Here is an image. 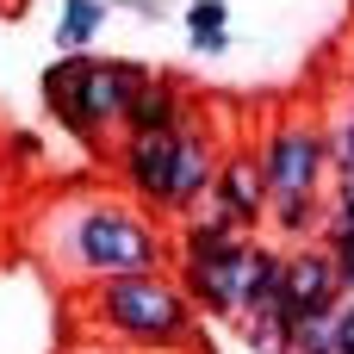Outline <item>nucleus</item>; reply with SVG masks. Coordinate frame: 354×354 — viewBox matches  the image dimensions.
<instances>
[{"label":"nucleus","instance_id":"f257e3e1","mask_svg":"<svg viewBox=\"0 0 354 354\" xmlns=\"http://www.w3.org/2000/svg\"><path fill=\"white\" fill-rule=\"evenodd\" d=\"M31 249L56 280H75V286H100V280H124V274H168L174 268L168 224L137 212L124 193H93V187L56 193L37 212Z\"/></svg>","mask_w":354,"mask_h":354},{"label":"nucleus","instance_id":"f03ea898","mask_svg":"<svg viewBox=\"0 0 354 354\" xmlns=\"http://www.w3.org/2000/svg\"><path fill=\"white\" fill-rule=\"evenodd\" d=\"M224 149H230V137L218 131V112L205 106L180 131H162V137H112L106 162H112V180L124 187V199L137 212H149L156 224L174 230V224H187V218L205 212Z\"/></svg>","mask_w":354,"mask_h":354},{"label":"nucleus","instance_id":"7ed1b4c3","mask_svg":"<svg viewBox=\"0 0 354 354\" xmlns=\"http://www.w3.org/2000/svg\"><path fill=\"white\" fill-rule=\"evenodd\" d=\"M81 324L93 330V342H118L137 354H212L205 317L193 311L174 268L81 286Z\"/></svg>","mask_w":354,"mask_h":354},{"label":"nucleus","instance_id":"20e7f679","mask_svg":"<svg viewBox=\"0 0 354 354\" xmlns=\"http://www.w3.org/2000/svg\"><path fill=\"white\" fill-rule=\"evenodd\" d=\"M149 75L156 68L143 56H93V50H81V56H56L44 68L37 93H44V112H50V124L62 137H75L81 149H100V143H112L124 131V112L149 87Z\"/></svg>","mask_w":354,"mask_h":354},{"label":"nucleus","instance_id":"39448f33","mask_svg":"<svg viewBox=\"0 0 354 354\" xmlns=\"http://www.w3.org/2000/svg\"><path fill=\"white\" fill-rule=\"evenodd\" d=\"M255 149H261L268 205L274 199H317V193H330V131L317 118L280 112V118L261 124Z\"/></svg>","mask_w":354,"mask_h":354},{"label":"nucleus","instance_id":"423d86ee","mask_svg":"<svg viewBox=\"0 0 354 354\" xmlns=\"http://www.w3.org/2000/svg\"><path fill=\"white\" fill-rule=\"evenodd\" d=\"M205 218L230 224L236 236H268V180H261V149L249 137H230L212 199H205Z\"/></svg>","mask_w":354,"mask_h":354},{"label":"nucleus","instance_id":"0eeeda50","mask_svg":"<svg viewBox=\"0 0 354 354\" xmlns=\"http://www.w3.org/2000/svg\"><path fill=\"white\" fill-rule=\"evenodd\" d=\"M249 261H255V236H236L230 249L218 255H199V261H180L174 280L187 286L193 311L212 317V324H243V292H249Z\"/></svg>","mask_w":354,"mask_h":354},{"label":"nucleus","instance_id":"6e6552de","mask_svg":"<svg viewBox=\"0 0 354 354\" xmlns=\"http://www.w3.org/2000/svg\"><path fill=\"white\" fill-rule=\"evenodd\" d=\"M342 305V280H336V255L324 243H299L286 249V280H280V317L286 324H311L330 317Z\"/></svg>","mask_w":354,"mask_h":354},{"label":"nucleus","instance_id":"1a4fd4ad","mask_svg":"<svg viewBox=\"0 0 354 354\" xmlns=\"http://www.w3.org/2000/svg\"><path fill=\"white\" fill-rule=\"evenodd\" d=\"M199 112H205V100H199L180 75L156 68V75H149V87L131 100V112H124V131H118V137H162V131L193 124Z\"/></svg>","mask_w":354,"mask_h":354},{"label":"nucleus","instance_id":"9d476101","mask_svg":"<svg viewBox=\"0 0 354 354\" xmlns=\"http://www.w3.org/2000/svg\"><path fill=\"white\" fill-rule=\"evenodd\" d=\"M106 19H112V0H62V12H56V56L93 50V37L106 31Z\"/></svg>","mask_w":354,"mask_h":354},{"label":"nucleus","instance_id":"9b49d317","mask_svg":"<svg viewBox=\"0 0 354 354\" xmlns=\"http://www.w3.org/2000/svg\"><path fill=\"white\" fill-rule=\"evenodd\" d=\"M187 44L199 56H224L230 50V0H187Z\"/></svg>","mask_w":354,"mask_h":354},{"label":"nucleus","instance_id":"f8f14e48","mask_svg":"<svg viewBox=\"0 0 354 354\" xmlns=\"http://www.w3.org/2000/svg\"><path fill=\"white\" fill-rule=\"evenodd\" d=\"M330 131V180H354V100L336 112V124H324Z\"/></svg>","mask_w":354,"mask_h":354},{"label":"nucleus","instance_id":"ddd939ff","mask_svg":"<svg viewBox=\"0 0 354 354\" xmlns=\"http://www.w3.org/2000/svg\"><path fill=\"white\" fill-rule=\"evenodd\" d=\"M243 348L249 354H292V324L286 317H255V324H243Z\"/></svg>","mask_w":354,"mask_h":354},{"label":"nucleus","instance_id":"4468645a","mask_svg":"<svg viewBox=\"0 0 354 354\" xmlns=\"http://www.w3.org/2000/svg\"><path fill=\"white\" fill-rule=\"evenodd\" d=\"M336 236H354V180H330V218L317 243H336Z\"/></svg>","mask_w":354,"mask_h":354},{"label":"nucleus","instance_id":"2eb2a0df","mask_svg":"<svg viewBox=\"0 0 354 354\" xmlns=\"http://www.w3.org/2000/svg\"><path fill=\"white\" fill-rule=\"evenodd\" d=\"M292 354H336V311L311 317V324H292Z\"/></svg>","mask_w":354,"mask_h":354},{"label":"nucleus","instance_id":"dca6fc26","mask_svg":"<svg viewBox=\"0 0 354 354\" xmlns=\"http://www.w3.org/2000/svg\"><path fill=\"white\" fill-rule=\"evenodd\" d=\"M330 255H336V280H342V299H354V236H336V243H324Z\"/></svg>","mask_w":354,"mask_h":354},{"label":"nucleus","instance_id":"f3484780","mask_svg":"<svg viewBox=\"0 0 354 354\" xmlns=\"http://www.w3.org/2000/svg\"><path fill=\"white\" fill-rule=\"evenodd\" d=\"M6 149L19 156V168H31V162H44V143H37V131H12V137H6Z\"/></svg>","mask_w":354,"mask_h":354},{"label":"nucleus","instance_id":"a211bd4d","mask_svg":"<svg viewBox=\"0 0 354 354\" xmlns=\"http://www.w3.org/2000/svg\"><path fill=\"white\" fill-rule=\"evenodd\" d=\"M336 354H354V299L336 305Z\"/></svg>","mask_w":354,"mask_h":354},{"label":"nucleus","instance_id":"6ab92c4d","mask_svg":"<svg viewBox=\"0 0 354 354\" xmlns=\"http://www.w3.org/2000/svg\"><path fill=\"white\" fill-rule=\"evenodd\" d=\"M112 6H131L137 19H162V0H112Z\"/></svg>","mask_w":354,"mask_h":354},{"label":"nucleus","instance_id":"aec40b11","mask_svg":"<svg viewBox=\"0 0 354 354\" xmlns=\"http://www.w3.org/2000/svg\"><path fill=\"white\" fill-rule=\"evenodd\" d=\"M68 354H137V348H118V342H81V348H68Z\"/></svg>","mask_w":354,"mask_h":354},{"label":"nucleus","instance_id":"412c9836","mask_svg":"<svg viewBox=\"0 0 354 354\" xmlns=\"http://www.w3.org/2000/svg\"><path fill=\"white\" fill-rule=\"evenodd\" d=\"M348 75H354V44H348Z\"/></svg>","mask_w":354,"mask_h":354}]
</instances>
